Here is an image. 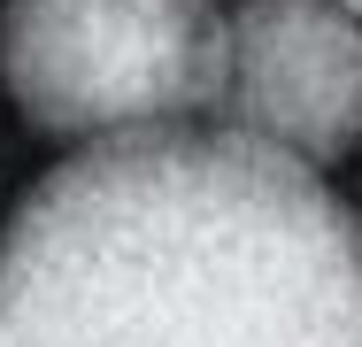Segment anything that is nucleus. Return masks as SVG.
<instances>
[{
	"label": "nucleus",
	"instance_id": "obj_4",
	"mask_svg": "<svg viewBox=\"0 0 362 347\" xmlns=\"http://www.w3.org/2000/svg\"><path fill=\"white\" fill-rule=\"evenodd\" d=\"M332 8H339V16H362V0H332Z\"/></svg>",
	"mask_w": 362,
	"mask_h": 347
},
{
	"label": "nucleus",
	"instance_id": "obj_3",
	"mask_svg": "<svg viewBox=\"0 0 362 347\" xmlns=\"http://www.w3.org/2000/svg\"><path fill=\"white\" fill-rule=\"evenodd\" d=\"M223 132L300 170L362 139V31L332 0H239L223 16Z\"/></svg>",
	"mask_w": 362,
	"mask_h": 347
},
{
	"label": "nucleus",
	"instance_id": "obj_1",
	"mask_svg": "<svg viewBox=\"0 0 362 347\" xmlns=\"http://www.w3.org/2000/svg\"><path fill=\"white\" fill-rule=\"evenodd\" d=\"M0 347H362V216L223 124L100 139L8 216Z\"/></svg>",
	"mask_w": 362,
	"mask_h": 347
},
{
	"label": "nucleus",
	"instance_id": "obj_2",
	"mask_svg": "<svg viewBox=\"0 0 362 347\" xmlns=\"http://www.w3.org/2000/svg\"><path fill=\"white\" fill-rule=\"evenodd\" d=\"M0 77L39 132L132 139L209 116L223 16L209 0H8Z\"/></svg>",
	"mask_w": 362,
	"mask_h": 347
}]
</instances>
